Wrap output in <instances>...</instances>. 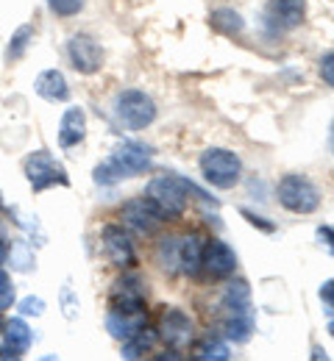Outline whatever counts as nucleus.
I'll use <instances>...</instances> for the list:
<instances>
[{
  "label": "nucleus",
  "mask_w": 334,
  "mask_h": 361,
  "mask_svg": "<svg viewBox=\"0 0 334 361\" xmlns=\"http://www.w3.org/2000/svg\"><path fill=\"white\" fill-rule=\"evenodd\" d=\"M159 262L165 270H181L184 275H198L203 264V239L198 233L170 236L159 245Z\"/></svg>",
  "instance_id": "20e7f679"
},
{
  "label": "nucleus",
  "mask_w": 334,
  "mask_h": 361,
  "mask_svg": "<svg viewBox=\"0 0 334 361\" xmlns=\"http://www.w3.org/2000/svg\"><path fill=\"white\" fill-rule=\"evenodd\" d=\"M156 339H159V334L156 331H150V328H143V331H137L134 336H129L126 342H123V359H143L145 353H150L153 350V345H156Z\"/></svg>",
  "instance_id": "6ab92c4d"
},
{
  "label": "nucleus",
  "mask_w": 334,
  "mask_h": 361,
  "mask_svg": "<svg viewBox=\"0 0 334 361\" xmlns=\"http://www.w3.org/2000/svg\"><path fill=\"white\" fill-rule=\"evenodd\" d=\"M279 203L292 214H312L321 206V189L298 173H290L279 180Z\"/></svg>",
  "instance_id": "0eeeda50"
},
{
  "label": "nucleus",
  "mask_w": 334,
  "mask_h": 361,
  "mask_svg": "<svg viewBox=\"0 0 334 361\" xmlns=\"http://www.w3.org/2000/svg\"><path fill=\"white\" fill-rule=\"evenodd\" d=\"M201 267L209 272L212 278L220 281V278L234 275V270H237V256H234V250L226 242L212 239V242L203 245V264Z\"/></svg>",
  "instance_id": "ddd939ff"
},
{
  "label": "nucleus",
  "mask_w": 334,
  "mask_h": 361,
  "mask_svg": "<svg viewBox=\"0 0 334 361\" xmlns=\"http://www.w3.org/2000/svg\"><path fill=\"white\" fill-rule=\"evenodd\" d=\"M61 309H64V317L67 319H76V309H78V303L73 300V289H70V283H64V289H61Z\"/></svg>",
  "instance_id": "c756f323"
},
{
  "label": "nucleus",
  "mask_w": 334,
  "mask_h": 361,
  "mask_svg": "<svg viewBox=\"0 0 334 361\" xmlns=\"http://www.w3.org/2000/svg\"><path fill=\"white\" fill-rule=\"evenodd\" d=\"M87 0H48V8L56 17H76Z\"/></svg>",
  "instance_id": "393cba45"
},
{
  "label": "nucleus",
  "mask_w": 334,
  "mask_h": 361,
  "mask_svg": "<svg viewBox=\"0 0 334 361\" xmlns=\"http://www.w3.org/2000/svg\"><path fill=\"white\" fill-rule=\"evenodd\" d=\"M201 173L203 180L212 183L215 189H234L242 178V161L234 150L226 147H209L201 153Z\"/></svg>",
  "instance_id": "39448f33"
},
{
  "label": "nucleus",
  "mask_w": 334,
  "mask_h": 361,
  "mask_svg": "<svg viewBox=\"0 0 334 361\" xmlns=\"http://www.w3.org/2000/svg\"><path fill=\"white\" fill-rule=\"evenodd\" d=\"M114 117L126 131H143L156 120V103L140 90H126L114 97Z\"/></svg>",
  "instance_id": "423d86ee"
},
{
  "label": "nucleus",
  "mask_w": 334,
  "mask_h": 361,
  "mask_svg": "<svg viewBox=\"0 0 334 361\" xmlns=\"http://www.w3.org/2000/svg\"><path fill=\"white\" fill-rule=\"evenodd\" d=\"M23 170H25V178H28L34 192H45L50 186H70L67 170L61 167V161L53 159L50 150L28 153L25 161H23Z\"/></svg>",
  "instance_id": "6e6552de"
},
{
  "label": "nucleus",
  "mask_w": 334,
  "mask_h": 361,
  "mask_svg": "<svg viewBox=\"0 0 334 361\" xmlns=\"http://www.w3.org/2000/svg\"><path fill=\"white\" fill-rule=\"evenodd\" d=\"M321 78H323V84H329L334 87V53H326L323 59H321Z\"/></svg>",
  "instance_id": "7c9ffc66"
},
{
  "label": "nucleus",
  "mask_w": 334,
  "mask_h": 361,
  "mask_svg": "<svg viewBox=\"0 0 334 361\" xmlns=\"http://www.w3.org/2000/svg\"><path fill=\"white\" fill-rule=\"evenodd\" d=\"M321 303H323V309H326V314L334 317V278H329L323 286H321Z\"/></svg>",
  "instance_id": "c85d7f7f"
},
{
  "label": "nucleus",
  "mask_w": 334,
  "mask_h": 361,
  "mask_svg": "<svg viewBox=\"0 0 334 361\" xmlns=\"http://www.w3.org/2000/svg\"><path fill=\"white\" fill-rule=\"evenodd\" d=\"M120 217H123V223H126V226H131L137 233H145V236L156 233V228L165 223V220L156 214V209H153L145 197H134V200H129V203L123 206Z\"/></svg>",
  "instance_id": "2eb2a0df"
},
{
  "label": "nucleus",
  "mask_w": 334,
  "mask_h": 361,
  "mask_svg": "<svg viewBox=\"0 0 334 361\" xmlns=\"http://www.w3.org/2000/svg\"><path fill=\"white\" fill-rule=\"evenodd\" d=\"M3 328H6V322H3V314H0V334H3Z\"/></svg>",
  "instance_id": "e433bc0d"
},
{
  "label": "nucleus",
  "mask_w": 334,
  "mask_h": 361,
  "mask_svg": "<svg viewBox=\"0 0 334 361\" xmlns=\"http://www.w3.org/2000/svg\"><path fill=\"white\" fill-rule=\"evenodd\" d=\"M31 42H34V28H31V25H20V28L11 34V39H8L6 59H8V61L23 59V56H25V50L31 47Z\"/></svg>",
  "instance_id": "4be33fe9"
},
{
  "label": "nucleus",
  "mask_w": 334,
  "mask_h": 361,
  "mask_svg": "<svg viewBox=\"0 0 334 361\" xmlns=\"http://www.w3.org/2000/svg\"><path fill=\"white\" fill-rule=\"evenodd\" d=\"M190 195L201 197L203 203L212 200V197H209L206 192H201L192 180L181 178V176H173V173H165V176L150 178L148 189H145V200L156 209V214H159L162 220H179V217L187 212Z\"/></svg>",
  "instance_id": "f257e3e1"
},
{
  "label": "nucleus",
  "mask_w": 334,
  "mask_h": 361,
  "mask_svg": "<svg viewBox=\"0 0 334 361\" xmlns=\"http://www.w3.org/2000/svg\"><path fill=\"white\" fill-rule=\"evenodd\" d=\"M209 23L223 37H239L245 31V23H242V17H239L234 8H217V11H212Z\"/></svg>",
  "instance_id": "412c9836"
},
{
  "label": "nucleus",
  "mask_w": 334,
  "mask_h": 361,
  "mask_svg": "<svg viewBox=\"0 0 334 361\" xmlns=\"http://www.w3.org/2000/svg\"><path fill=\"white\" fill-rule=\"evenodd\" d=\"M3 334H6V345H11V348L20 350V353H28V348H31V342H34V334H31V328L25 325L23 317H14L11 322H6Z\"/></svg>",
  "instance_id": "aec40b11"
},
{
  "label": "nucleus",
  "mask_w": 334,
  "mask_h": 361,
  "mask_svg": "<svg viewBox=\"0 0 334 361\" xmlns=\"http://www.w3.org/2000/svg\"><path fill=\"white\" fill-rule=\"evenodd\" d=\"M153 150L143 145V142H123L120 147H114V153L109 159H103L95 167L93 178L97 186H114L120 180L143 176L145 170L150 167Z\"/></svg>",
  "instance_id": "f03ea898"
},
{
  "label": "nucleus",
  "mask_w": 334,
  "mask_h": 361,
  "mask_svg": "<svg viewBox=\"0 0 334 361\" xmlns=\"http://www.w3.org/2000/svg\"><path fill=\"white\" fill-rule=\"evenodd\" d=\"M6 262H8V245H6L3 239H0V267H3Z\"/></svg>",
  "instance_id": "473e14b6"
},
{
  "label": "nucleus",
  "mask_w": 334,
  "mask_h": 361,
  "mask_svg": "<svg viewBox=\"0 0 334 361\" xmlns=\"http://www.w3.org/2000/svg\"><path fill=\"white\" fill-rule=\"evenodd\" d=\"M220 317H223V331L232 342L245 345L254 336V306H251V289L245 281L229 283L223 300H220Z\"/></svg>",
  "instance_id": "7ed1b4c3"
},
{
  "label": "nucleus",
  "mask_w": 334,
  "mask_h": 361,
  "mask_svg": "<svg viewBox=\"0 0 334 361\" xmlns=\"http://www.w3.org/2000/svg\"><path fill=\"white\" fill-rule=\"evenodd\" d=\"M159 339L173 350H184L192 342V319L181 309L167 306L159 317Z\"/></svg>",
  "instance_id": "9b49d317"
},
{
  "label": "nucleus",
  "mask_w": 334,
  "mask_h": 361,
  "mask_svg": "<svg viewBox=\"0 0 334 361\" xmlns=\"http://www.w3.org/2000/svg\"><path fill=\"white\" fill-rule=\"evenodd\" d=\"M318 239H321V245L329 250L334 256V228L332 226H321L318 228Z\"/></svg>",
  "instance_id": "2f4dec72"
},
{
  "label": "nucleus",
  "mask_w": 334,
  "mask_h": 361,
  "mask_svg": "<svg viewBox=\"0 0 334 361\" xmlns=\"http://www.w3.org/2000/svg\"><path fill=\"white\" fill-rule=\"evenodd\" d=\"M195 359L201 361H229L232 359V350L226 342L220 339H203L198 348H195Z\"/></svg>",
  "instance_id": "b1692460"
},
{
  "label": "nucleus",
  "mask_w": 334,
  "mask_h": 361,
  "mask_svg": "<svg viewBox=\"0 0 334 361\" xmlns=\"http://www.w3.org/2000/svg\"><path fill=\"white\" fill-rule=\"evenodd\" d=\"M84 139H87V114H84V109H67L61 114V123H59V145L64 150H70V147H78Z\"/></svg>",
  "instance_id": "f3484780"
},
{
  "label": "nucleus",
  "mask_w": 334,
  "mask_h": 361,
  "mask_svg": "<svg viewBox=\"0 0 334 361\" xmlns=\"http://www.w3.org/2000/svg\"><path fill=\"white\" fill-rule=\"evenodd\" d=\"M20 314L23 317H42L45 314V300H42V298H34V295L23 298V300H20Z\"/></svg>",
  "instance_id": "bb28decb"
},
{
  "label": "nucleus",
  "mask_w": 334,
  "mask_h": 361,
  "mask_svg": "<svg viewBox=\"0 0 334 361\" xmlns=\"http://www.w3.org/2000/svg\"><path fill=\"white\" fill-rule=\"evenodd\" d=\"M34 92L48 100V103H64L70 100V87H67V78L59 73V70H45L37 75L34 81Z\"/></svg>",
  "instance_id": "a211bd4d"
},
{
  "label": "nucleus",
  "mask_w": 334,
  "mask_h": 361,
  "mask_svg": "<svg viewBox=\"0 0 334 361\" xmlns=\"http://www.w3.org/2000/svg\"><path fill=\"white\" fill-rule=\"evenodd\" d=\"M14 303V283H11V275L0 270V312L3 309H11Z\"/></svg>",
  "instance_id": "a878e982"
},
{
  "label": "nucleus",
  "mask_w": 334,
  "mask_h": 361,
  "mask_svg": "<svg viewBox=\"0 0 334 361\" xmlns=\"http://www.w3.org/2000/svg\"><path fill=\"white\" fill-rule=\"evenodd\" d=\"M145 322H148V312L145 309H140V312H114V309H109V314H106V331L114 339L126 342L129 336H134L137 331H143Z\"/></svg>",
  "instance_id": "dca6fc26"
},
{
  "label": "nucleus",
  "mask_w": 334,
  "mask_h": 361,
  "mask_svg": "<svg viewBox=\"0 0 334 361\" xmlns=\"http://www.w3.org/2000/svg\"><path fill=\"white\" fill-rule=\"evenodd\" d=\"M265 17L270 20L273 28L279 31H292L304 23L306 17V0H268Z\"/></svg>",
  "instance_id": "4468645a"
},
{
  "label": "nucleus",
  "mask_w": 334,
  "mask_h": 361,
  "mask_svg": "<svg viewBox=\"0 0 334 361\" xmlns=\"http://www.w3.org/2000/svg\"><path fill=\"white\" fill-rule=\"evenodd\" d=\"M8 259H11V267L17 272H31L37 267V259H34V250L28 242H14L8 247Z\"/></svg>",
  "instance_id": "5701e85b"
},
{
  "label": "nucleus",
  "mask_w": 334,
  "mask_h": 361,
  "mask_svg": "<svg viewBox=\"0 0 334 361\" xmlns=\"http://www.w3.org/2000/svg\"><path fill=\"white\" fill-rule=\"evenodd\" d=\"M100 250L106 256V262L112 267H120V270H129L137 264V250H134V242L131 236L123 231V226H106L100 231Z\"/></svg>",
  "instance_id": "1a4fd4ad"
},
{
  "label": "nucleus",
  "mask_w": 334,
  "mask_h": 361,
  "mask_svg": "<svg viewBox=\"0 0 334 361\" xmlns=\"http://www.w3.org/2000/svg\"><path fill=\"white\" fill-rule=\"evenodd\" d=\"M329 147H332V153H334V123H332V131H329Z\"/></svg>",
  "instance_id": "f704fd0d"
},
{
  "label": "nucleus",
  "mask_w": 334,
  "mask_h": 361,
  "mask_svg": "<svg viewBox=\"0 0 334 361\" xmlns=\"http://www.w3.org/2000/svg\"><path fill=\"white\" fill-rule=\"evenodd\" d=\"M67 56L76 67V73L81 75H95L97 70L103 67V50L90 34H76L67 42Z\"/></svg>",
  "instance_id": "f8f14e48"
},
{
  "label": "nucleus",
  "mask_w": 334,
  "mask_h": 361,
  "mask_svg": "<svg viewBox=\"0 0 334 361\" xmlns=\"http://www.w3.org/2000/svg\"><path fill=\"white\" fill-rule=\"evenodd\" d=\"M239 214H242V217H245L251 226L259 228V231H265V233H273V231H276V226H273V223H268L265 217H259V214H256V212H251V209H239Z\"/></svg>",
  "instance_id": "cd10ccee"
},
{
  "label": "nucleus",
  "mask_w": 334,
  "mask_h": 361,
  "mask_svg": "<svg viewBox=\"0 0 334 361\" xmlns=\"http://www.w3.org/2000/svg\"><path fill=\"white\" fill-rule=\"evenodd\" d=\"M329 334L334 336V317H332V322H329Z\"/></svg>",
  "instance_id": "c9c22d12"
},
{
  "label": "nucleus",
  "mask_w": 334,
  "mask_h": 361,
  "mask_svg": "<svg viewBox=\"0 0 334 361\" xmlns=\"http://www.w3.org/2000/svg\"><path fill=\"white\" fill-rule=\"evenodd\" d=\"M148 286L140 275H123L109 289V309L114 312H140L145 309Z\"/></svg>",
  "instance_id": "9d476101"
},
{
  "label": "nucleus",
  "mask_w": 334,
  "mask_h": 361,
  "mask_svg": "<svg viewBox=\"0 0 334 361\" xmlns=\"http://www.w3.org/2000/svg\"><path fill=\"white\" fill-rule=\"evenodd\" d=\"M312 359H329V356H326V350H321V348H315V350H312Z\"/></svg>",
  "instance_id": "72a5a7b5"
}]
</instances>
